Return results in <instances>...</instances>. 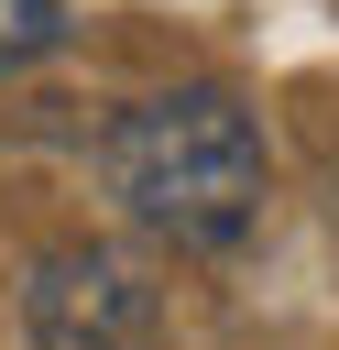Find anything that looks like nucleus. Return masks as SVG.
<instances>
[{
  "mask_svg": "<svg viewBox=\"0 0 339 350\" xmlns=\"http://www.w3.org/2000/svg\"><path fill=\"white\" fill-rule=\"evenodd\" d=\"M109 197L175 252H230L273 197V153L230 88H164L109 120Z\"/></svg>",
  "mask_w": 339,
  "mask_h": 350,
  "instance_id": "nucleus-1",
  "label": "nucleus"
},
{
  "mask_svg": "<svg viewBox=\"0 0 339 350\" xmlns=\"http://www.w3.org/2000/svg\"><path fill=\"white\" fill-rule=\"evenodd\" d=\"M153 317H164L153 273H142L131 252H109V241H66V252H44L33 284H22L33 350H142Z\"/></svg>",
  "mask_w": 339,
  "mask_h": 350,
  "instance_id": "nucleus-2",
  "label": "nucleus"
},
{
  "mask_svg": "<svg viewBox=\"0 0 339 350\" xmlns=\"http://www.w3.org/2000/svg\"><path fill=\"white\" fill-rule=\"evenodd\" d=\"M55 33H66V22H55V0H0V77H11V66H33Z\"/></svg>",
  "mask_w": 339,
  "mask_h": 350,
  "instance_id": "nucleus-3",
  "label": "nucleus"
}]
</instances>
